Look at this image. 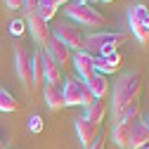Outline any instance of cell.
I'll return each instance as SVG.
<instances>
[{"label":"cell","mask_w":149,"mask_h":149,"mask_svg":"<svg viewBox=\"0 0 149 149\" xmlns=\"http://www.w3.org/2000/svg\"><path fill=\"white\" fill-rule=\"evenodd\" d=\"M24 31H26V22H24V19H12V22H10V33H12V36L19 38V36H24Z\"/></svg>","instance_id":"22"},{"label":"cell","mask_w":149,"mask_h":149,"mask_svg":"<svg viewBox=\"0 0 149 149\" xmlns=\"http://www.w3.org/2000/svg\"><path fill=\"white\" fill-rule=\"evenodd\" d=\"M43 97H45V104L50 109H62L66 107L64 104V92H62V85H54V83H45L43 85Z\"/></svg>","instance_id":"15"},{"label":"cell","mask_w":149,"mask_h":149,"mask_svg":"<svg viewBox=\"0 0 149 149\" xmlns=\"http://www.w3.org/2000/svg\"><path fill=\"white\" fill-rule=\"evenodd\" d=\"M43 116L40 114H33L31 118H29V130H31V133H43Z\"/></svg>","instance_id":"23"},{"label":"cell","mask_w":149,"mask_h":149,"mask_svg":"<svg viewBox=\"0 0 149 149\" xmlns=\"http://www.w3.org/2000/svg\"><path fill=\"white\" fill-rule=\"evenodd\" d=\"M26 29L31 31L36 45H38L40 50L47 47V43L52 40V26H50L47 22H43L36 12H33V14H26Z\"/></svg>","instance_id":"8"},{"label":"cell","mask_w":149,"mask_h":149,"mask_svg":"<svg viewBox=\"0 0 149 149\" xmlns=\"http://www.w3.org/2000/svg\"><path fill=\"white\" fill-rule=\"evenodd\" d=\"M54 3H57V7H66L69 3H73V0H54Z\"/></svg>","instance_id":"27"},{"label":"cell","mask_w":149,"mask_h":149,"mask_svg":"<svg viewBox=\"0 0 149 149\" xmlns=\"http://www.w3.org/2000/svg\"><path fill=\"white\" fill-rule=\"evenodd\" d=\"M107 114H109V104H107V100H95L88 109H85V114H83V118H88L90 123H95V125H102V121L107 118Z\"/></svg>","instance_id":"16"},{"label":"cell","mask_w":149,"mask_h":149,"mask_svg":"<svg viewBox=\"0 0 149 149\" xmlns=\"http://www.w3.org/2000/svg\"><path fill=\"white\" fill-rule=\"evenodd\" d=\"M43 64H45V83L62 85V83H64V71H62V66L54 62L45 50H43Z\"/></svg>","instance_id":"14"},{"label":"cell","mask_w":149,"mask_h":149,"mask_svg":"<svg viewBox=\"0 0 149 149\" xmlns=\"http://www.w3.org/2000/svg\"><path fill=\"white\" fill-rule=\"evenodd\" d=\"M147 14H149V7H147V5L130 7V12H128V24H130V31H133V33L147 26Z\"/></svg>","instance_id":"18"},{"label":"cell","mask_w":149,"mask_h":149,"mask_svg":"<svg viewBox=\"0 0 149 149\" xmlns=\"http://www.w3.org/2000/svg\"><path fill=\"white\" fill-rule=\"evenodd\" d=\"M76 133H78V140H81V144L88 149L92 142H95L97 137H100V125H95V123H90L88 118H76Z\"/></svg>","instance_id":"11"},{"label":"cell","mask_w":149,"mask_h":149,"mask_svg":"<svg viewBox=\"0 0 149 149\" xmlns=\"http://www.w3.org/2000/svg\"><path fill=\"white\" fill-rule=\"evenodd\" d=\"M121 66V52H111V54H97L95 57V71L102 76L116 73Z\"/></svg>","instance_id":"12"},{"label":"cell","mask_w":149,"mask_h":149,"mask_svg":"<svg viewBox=\"0 0 149 149\" xmlns=\"http://www.w3.org/2000/svg\"><path fill=\"white\" fill-rule=\"evenodd\" d=\"M62 92H64V104H66V107H85V109H88L92 102H95L90 88H88L85 81H81L78 76H69V78H64V83H62Z\"/></svg>","instance_id":"5"},{"label":"cell","mask_w":149,"mask_h":149,"mask_svg":"<svg viewBox=\"0 0 149 149\" xmlns=\"http://www.w3.org/2000/svg\"><path fill=\"white\" fill-rule=\"evenodd\" d=\"M52 36H54L57 40H62L71 52L85 50V36H83L81 26L73 24V22H62L59 26H54V29H52Z\"/></svg>","instance_id":"6"},{"label":"cell","mask_w":149,"mask_h":149,"mask_svg":"<svg viewBox=\"0 0 149 149\" xmlns=\"http://www.w3.org/2000/svg\"><path fill=\"white\" fill-rule=\"evenodd\" d=\"M14 62H17V73L19 81L31 90L33 88V69H31V54L24 43H14Z\"/></svg>","instance_id":"7"},{"label":"cell","mask_w":149,"mask_h":149,"mask_svg":"<svg viewBox=\"0 0 149 149\" xmlns=\"http://www.w3.org/2000/svg\"><path fill=\"white\" fill-rule=\"evenodd\" d=\"M24 3L26 0H5V7L12 12H19V10H24Z\"/></svg>","instance_id":"24"},{"label":"cell","mask_w":149,"mask_h":149,"mask_svg":"<svg viewBox=\"0 0 149 149\" xmlns=\"http://www.w3.org/2000/svg\"><path fill=\"white\" fill-rule=\"evenodd\" d=\"M31 69H33V88L45 85V64H43V50L38 47L31 54Z\"/></svg>","instance_id":"17"},{"label":"cell","mask_w":149,"mask_h":149,"mask_svg":"<svg viewBox=\"0 0 149 149\" xmlns=\"http://www.w3.org/2000/svg\"><path fill=\"white\" fill-rule=\"evenodd\" d=\"M104 144H107V142H104V135L100 133V137H97L95 142H92V144H90L88 149H104Z\"/></svg>","instance_id":"26"},{"label":"cell","mask_w":149,"mask_h":149,"mask_svg":"<svg viewBox=\"0 0 149 149\" xmlns=\"http://www.w3.org/2000/svg\"><path fill=\"white\" fill-rule=\"evenodd\" d=\"M147 29H149V14H147Z\"/></svg>","instance_id":"28"},{"label":"cell","mask_w":149,"mask_h":149,"mask_svg":"<svg viewBox=\"0 0 149 149\" xmlns=\"http://www.w3.org/2000/svg\"><path fill=\"white\" fill-rule=\"evenodd\" d=\"M123 43H125L123 33H111V31L90 33V36H85V52H90L92 57L111 54V52H118V45H123Z\"/></svg>","instance_id":"4"},{"label":"cell","mask_w":149,"mask_h":149,"mask_svg":"<svg viewBox=\"0 0 149 149\" xmlns=\"http://www.w3.org/2000/svg\"><path fill=\"white\" fill-rule=\"evenodd\" d=\"M0 149H3V140H0Z\"/></svg>","instance_id":"30"},{"label":"cell","mask_w":149,"mask_h":149,"mask_svg":"<svg viewBox=\"0 0 149 149\" xmlns=\"http://www.w3.org/2000/svg\"><path fill=\"white\" fill-rule=\"evenodd\" d=\"M17 109H19V104H17V97L12 95L10 90L0 88V111H5V114H14Z\"/></svg>","instance_id":"21"},{"label":"cell","mask_w":149,"mask_h":149,"mask_svg":"<svg viewBox=\"0 0 149 149\" xmlns=\"http://www.w3.org/2000/svg\"><path fill=\"white\" fill-rule=\"evenodd\" d=\"M147 125H149V121H147Z\"/></svg>","instance_id":"31"},{"label":"cell","mask_w":149,"mask_h":149,"mask_svg":"<svg viewBox=\"0 0 149 149\" xmlns=\"http://www.w3.org/2000/svg\"><path fill=\"white\" fill-rule=\"evenodd\" d=\"M66 17L73 22V24H78V26H85V29H102L107 26V17L95 10L88 0H73V3H69L64 7Z\"/></svg>","instance_id":"2"},{"label":"cell","mask_w":149,"mask_h":149,"mask_svg":"<svg viewBox=\"0 0 149 149\" xmlns=\"http://www.w3.org/2000/svg\"><path fill=\"white\" fill-rule=\"evenodd\" d=\"M38 5H40V0H26V3H24V12L26 14H33L36 10H38Z\"/></svg>","instance_id":"25"},{"label":"cell","mask_w":149,"mask_h":149,"mask_svg":"<svg viewBox=\"0 0 149 149\" xmlns=\"http://www.w3.org/2000/svg\"><path fill=\"white\" fill-rule=\"evenodd\" d=\"M140 121H142L140 107L128 109L125 114L116 121L114 130H111V140H114V144L121 147V149H130V140H133V133H135V128H137Z\"/></svg>","instance_id":"3"},{"label":"cell","mask_w":149,"mask_h":149,"mask_svg":"<svg viewBox=\"0 0 149 149\" xmlns=\"http://www.w3.org/2000/svg\"><path fill=\"white\" fill-rule=\"evenodd\" d=\"M144 90V78L137 71H128L118 78V83L111 90V107H114V118L118 121L128 109L140 107V97Z\"/></svg>","instance_id":"1"},{"label":"cell","mask_w":149,"mask_h":149,"mask_svg":"<svg viewBox=\"0 0 149 149\" xmlns=\"http://www.w3.org/2000/svg\"><path fill=\"white\" fill-rule=\"evenodd\" d=\"M47 54H50V57L54 59V62H57L59 66H62V71L64 69H71V62H73V52L62 43V40H57V38H54V36H52V40L47 43V47H43Z\"/></svg>","instance_id":"9"},{"label":"cell","mask_w":149,"mask_h":149,"mask_svg":"<svg viewBox=\"0 0 149 149\" xmlns=\"http://www.w3.org/2000/svg\"><path fill=\"white\" fill-rule=\"evenodd\" d=\"M85 85L90 88V92H92V97L95 100H107V95L111 92V83H109V78L107 76H102V73H92L90 78H85Z\"/></svg>","instance_id":"13"},{"label":"cell","mask_w":149,"mask_h":149,"mask_svg":"<svg viewBox=\"0 0 149 149\" xmlns=\"http://www.w3.org/2000/svg\"><path fill=\"white\" fill-rule=\"evenodd\" d=\"M57 3H54V0H40V5H38V10H36V14H38L40 17V19L43 22H52L54 19V14H57Z\"/></svg>","instance_id":"20"},{"label":"cell","mask_w":149,"mask_h":149,"mask_svg":"<svg viewBox=\"0 0 149 149\" xmlns=\"http://www.w3.org/2000/svg\"><path fill=\"white\" fill-rule=\"evenodd\" d=\"M130 149H149V125H147V121L137 123L133 140H130Z\"/></svg>","instance_id":"19"},{"label":"cell","mask_w":149,"mask_h":149,"mask_svg":"<svg viewBox=\"0 0 149 149\" xmlns=\"http://www.w3.org/2000/svg\"><path fill=\"white\" fill-rule=\"evenodd\" d=\"M102 3H114V0H102Z\"/></svg>","instance_id":"29"},{"label":"cell","mask_w":149,"mask_h":149,"mask_svg":"<svg viewBox=\"0 0 149 149\" xmlns=\"http://www.w3.org/2000/svg\"><path fill=\"white\" fill-rule=\"evenodd\" d=\"M71 66L76 69L78 78L85 81V78H90L92 73H95V57H92L90 52H85V50L73 52V62H71Z\"/></svg>","instance_id":"10"}]
</instances>
